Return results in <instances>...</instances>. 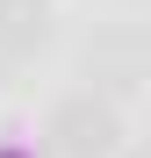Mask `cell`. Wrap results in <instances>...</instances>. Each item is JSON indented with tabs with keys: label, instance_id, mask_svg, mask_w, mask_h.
<instances>
[{
	"label": "cell",
	"instance_id": "cell-1",
	"mask_svg": "<svg viewBox=\"0 0 151 158\" xmlns=\"http://www.w3.org/2000/svg\"><path fill=\"white\" fill-rule=\"evenodd\" d=\"M115 151V108L101 94H65L50 108V158H108Z\"/></svg>",
	"mask_w": 151,
	"mask_h": 158
},
{
	"label": "cell",
	"instance_id": "cell-2",
	"mask_svg": "<svg viewBox=\"0 0 151 158\" xmlns=\"http://www.w3.org/2000/svg\"><path fill=\"white\" fill-rule=\"evenodd\" d=\"M86 79H101V101H108V94H130L137 79H144V43L101 36V43L86 50Z\"/></svg>",
	"mask_w": 151,
	"mask_h": 158
},
{
	"label": "cell",
	"instance_id": "cell-3",
	"mask_svg": "<svg viewBox=\"0 0 151 158\" xmlns=\"http://www.w3.org/2000/svg\"><path fill=\"white\" fill-rule=\"evenodd\" d=\"M50 36V7L43 0H0V58H29Z\"/></svg>",
	"mask_w": 151,
	"mask_h": 158
},
{
	"label": "cell",
	"instance_id": "cell-4",
	"mask_svg": "<svg viewBox=\"0 0 151 158\" xmlns=\"http://www.w3.org/2000/svg\"><path fill=\"white\" fill-rule=\"evenodd\" d=\"M137 158H151V151H137Z\"/></svg>",
	"mask_w": 151,
	"mask_h": 158
},
{
	"label": "cell",
	"instance_id": "cell-5",
	"mask_svg": "<svg viewBox=\"0 0 151 158\" xmlns=\"http://www.w3.org/2000/svg\"><path fill=\"white\" fill-rule=\"evenodd\" d=\"M144 43H151V29H144Z\"/></svg>",
	"mask_w": 151,
	"mask_h": 158
}]
</instances>
